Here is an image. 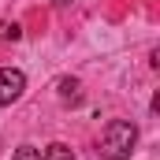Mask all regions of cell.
<instances>
[{"mask_svg":"<svg viewBox=\"0 0 160 160\" xmlns=\"http://www.w3.org/2000/svg\"><path fill=\"white\" fill-rule=\"evenodd\" d=\"M138 145V127L130 119H112L101 130V142H97V153L104 160H127Z\"/></svg>","mask_w":160,"mask_h":160,"instance_id":"cell-1","label":"cell"},{"mask_svg":"<svg viewBox=\"0 0 160 160\" xmlns=\"http://www.w3.org/2000/svg\"><path fill=\"white\" fill-rule=\"evenodd\" d=\"M26 89V75L15 71V67H0V108L4 104H15Z\"/></svg>","mask_w":160,"mask_h":160,"instance_id":"cell-2","label":"cell"},{"mask_svg":"<svg viewBox=\"0 0 160 160\" xmlns=\"http://www.w3.org/2000/svg\"><path fill=\"white\" fill-rule=\"evenodd\" d=\"M56 89H60V101H63V104H78V101H82L78 78H60V82H56Z\"/></svg>","mask_w":160,"mask_h":160,"instance_id":"cell-3","label":"cell"},{"mask_svg":"<svg viewBox=\"0 0 160 160\" xmlns=\"http://www.w3.org/2000/svg\"><path fill=\"white\" fill-rule=\"evenodd\" d=\"M41 160H75V149L63 145V142H52V145L41 153Z\"/></svg>","mask_w":160,"mask_h":160,"instance_id":"cell-4","label":"cell"},{"mask_svg":"<svg viewBox=\"0 0 160 160\" xmlns=\"http://www.w3.org/2000/svg\"><path fill=\"white\" fill-rule=\"evenodd\" d=\"M11 160H41V149H34V145H19Z\"/></svg>","mask_w":160,"mask_h":160,"instance_id":"cell-5","label":"cell"},{"mask_svg":"<svg viewBox=\"0 0 160 160\" xmlns=\"http://www.w3.org/2000/svg\"><path fill=\"white\" fill-rule=\"evenodd\" d=\"M4 38H8V41H19V38H22V30H19V22H11V26H4Z\"/></svg>","mask_w":160,"mask_h":160,"instance_id":"cell-6","label":"cell"},{"mask_svg":"<svg viewBox=\"0 0 160 160\" xmlns=\"http://www.w3.org/2000/svg\"><path fill=\"white\" fill-rule=\"evenodd\" d=\"M56 4H60V8H63V4H71V0H56Z\"/></svg>","mask_w":160,"mask_h":160,"instance_id":"cell-7","label":"cell"}]
</instances>
